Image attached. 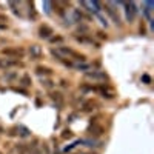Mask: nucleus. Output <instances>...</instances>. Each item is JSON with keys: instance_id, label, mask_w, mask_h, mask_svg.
<instances>
[{"instance_id": "f257e3e1", "label": "nucleus", "mask_w": 154, "mask_h": 154, "mask_svg": "<svg viewBox=\"0 0 154 154\" xmlns=\"http://www.w3.org/2000/svg\"><path fill=\"white\" fill-rule=\"evenodd\" d=\"M22 63H19L17 60H14V59H9V57H0V68L2 69H5V71H8L9 68H16V66H20Z\"/></svg>"}, {"instance_id": "f03ea898", "label": "nucleus", "mask_w": 154, "mask_h": 154, "mask_svg": "<svg viewBox=\"0 0 154 154\" xmlns=\"http://www.w3.org/2000/svg\"><path fill=\"white\" fill-rule=\"evenodd\" d=\"M42 54H43V51H42V48L38 46V45H31L29 46V56H31L32 60L42 59Z\"/></svg>"}, {"instance_id": "7ed1b4c3", "label": "nucleus", "mask_w": 154, "mask_h": 154, "mask_svg": "<svg viewBox=\"0 0 154 154\" xmlns=\"http://www.w3.org/2000/svg\"><path fill=\"white\" fill-rule=\"evenodd\" d=\"M136 12H137V9H136V5L133 2L131 3H126V19H128V22H133L134 20Z\"/></svg>"}, {"instance_id": "20e7f679", "label": "nucleus", "mask_w": 154, "mask_h": 154, "mask_svg": "<svg viewBox=\"0 0 154 154\" xmlns=\"http://www.w3.org/2000/svg\"><path fill=\"white\" fill-rule=\"evenodd\" d=\"M3 54L5 56H16V57H22L25 54V51L22 48H6L3 49Z\"/></svg>"}, {"instance_id": "39448f33", "label": "nucleus", "mask_w": 154, "mask_h": 154, "mask_svg": "<svg viewBox=\"0 0 154 154\" xmlns=\"http://www.w3.org/2000/svg\"><path fill=\"white\" fill-rule=\"evenodd\" d=\"M86 77L88 79H94V80H105L106 74L102 71H93V72H86Z\"/></svg>"}, {"instance_id": "423d86ee", "label": "nucleus", "mask_w": 154, "mask_h": 154, "mask_svg": "<svg viewBox=\"0 0 154 154\" xmlns=\"http://www.w3.org/2000/svg\"><path fill=\"white\" fill-rule=\"evenodd\" d=\"M51 34H54V31L51 29L48 25H43V26H40V29H38V35H40L42 38H48Z\"/></svg>"}, {"instance_id": "0eeeda50", "label": "nucleus", "mask_w": 154, "mask_h": 154, "mask_svg": "<svg viewBox=\"0 0 154 154\" xmlns=\"http://www.w3.org/2000/svg\"><path fill=\"white\" fill-rule=\"evenodd\" d=\"M106 12H108V14L112 17V20H114V23H116V25H120V19H119V16L116 14V12H114V11H112L108 5H106Z\"/></svg>"}, {"instance_id": "6e6552de", "label": "nucleus", "mask_w": 154, "mask_h": 154, "mask_svg": "<svg viewBox=\"0 0 154 154\" xmlns=\"http://www.w3.org/2000/svg\"><path fill=\"white\" fill-rule=\"evenodd\" d=\"M35 71H37V74H43V75H51L53 74V71H51L49 68H46V66H37L35 68Z\"/></svg>"}, {"instance_id": "1a4fd4ad", "label": "nucleus", "mask_w": 154, "mask_h": 154, "mask_svg": "<svg viewBox=\"0 0 154 154\" xmlns=\"http://www.w3.org/2000/svg\"><path fill=\"white\" fill-rule=\"evenodd\" d=\"M72 68H75V69H83V71H86V69H91V65H88V63H77V65H72Z\"/></svg>"}, {"instance_id": "9d476101", "label": "nucleus", "mask_w": 154, "mask_h": 154, "mask_svg": "<svg viewBox=\"0 0 154 154\" xmlns=\"http://www.w3.org/2000/svg\"><path fill=\"white\" fill-rule=\"evenodd\" d=\"M51 99H53L54 102H57V103H62V102H63V97H62L60 93H53V94H51Z\"/></svg>"}, {"instance_id": "9b49d317", "label": "nucleus", "mask_w": 154, "mask_h": 154, "mask_svg": "<svg viewBox=\"0 0 154 154\" xmlns=\"http://www.w3.org/2000/svg\"><path fill=\"white\" fill-rule=\"evenodd\" d=\"M22 85H23V86H29V85H31V79H29L28 74H25V75L22 77Z\"/></svg>"}, {"instance_id": "f8f14e48", "label": "nucleus", "mask_w": 154, "mask_h": 154, "mask_svg": "<svg viewBox=\"0 0 154 154\" xmlns=\"http://www.w3.org/2000/svg\"><path fill=\"white\" fill-rule=\"evenodd\" d=\"M42 85H45L46 88H53V86H54L51 80H42Z\"/></svg>"}, {"instance_id": "ddd939ff", "label": "nucleus", "mask_w": 154, "mask_h": 154, "mask_svg": "<svg viewBox=\"0 0 154 154\" xmlns=\"http://www.w3.org/2000/svg\"><path fill=\"white\" fill-rule=\"evenodd\" d=\"M146 5H148V6L151 8V6H152V2H148ZM149 11H151V9H146V11H145V12H146V16H148V19H149Z\"/></svg>"}, {"instance_id": "4468645a", "label": "nucleus", "mask_w": 154, "mask_h": 154, "mask_svg": "<svg viewBox=\"0 0 154 154\" xmlns=\"http://www.w3.org/2000/svg\"><path fill=\"white\" fill-rule=\"evenodd\" d=\"M85 154H97V152H93V151H91V152H85Z\"/></svg>"}]
</instances>
